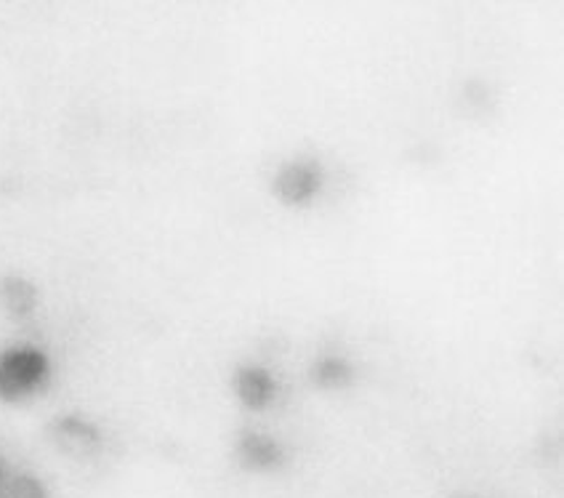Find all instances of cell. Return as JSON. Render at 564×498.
<instances>
[{"label": "cell", "instance_id": "4", "mask_svg": "<svg viewBox=\"0 0 564 498\" xmlns=\"http://www.w3.org/2000/svg\"><path fill=\"white\" fill-rule=\"evenodd\" d=\"M242 381H246V385L240 387V394L248 402H264L267 400L269 381H267V376L261 374V370H248L246 379H242Z\"/></svg>", "mask_w": 564, "mask_h": 498}, {"label": "cell", "instance_id": "1", "mask_svg": "<svg viewBox=\"0 0 564 498\" xmlns=\"http://www.w3.org/2000/svg\"><path fill=\"white\" fill-rule=\"evenodd\" d=\"M54 362L37 344H9L0 349V402L22 405L48 387Z\"/></svg>", "mask_w": 564, "mask_h": 498}, {"label": "cell", "instance_id": "5", "mask_svg": "<svg viewBox=\"0 0 564 498\" xmlns=\"http://www.w3.org/2000/svg\"><path fill=\"white\" fill-rule=\"evenodd\" d=\"M6 477H9V469H6L3 462H0V496H3V485H6Z\"/></svg>", "mask_w": 564, "mask_h": 498}, {"label": "cell", "instance_id": "2", "mask_svg": "<svg viewBox=\"0 0 564 498\" xmlns=\"http://www.w3.org/2000/svg\"><path fill=\"white\" fill-rule=\"evenodd\" d=\"M0 498H54L46 480L32 472H9Z\"/></svg>", "mask_w": 564, "mask_h": 498}, {"label": "cell", "instance_id": "3", "mask_svg": "<svg viewBox=\"0 0 564 498\" xmlns=\"http://www.w3.org/2000/svg\"><path fill=\"white\" fill-rule=\"evenodd\" d=\"M242 458L256 469H269V466L278 464V451L267 443V440H256L253 445L242 448Z\"/></svg>", "mask_w": 564, "mask_h": 498}]
</instances>
